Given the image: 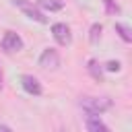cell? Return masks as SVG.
I'll list each match as a JSON object with an SVG mask.
<instances>
[{
  "instance_id": "cell-1",
  "label": "cell",
  "mask_w": 132,
  "mask_h": 132,
  "mask_svg": "<svg viewBox=\"0 0 132 132\" xmlns=\"http://www.w3.org/2000/svg\"><path fill=\"white\" fill-rule=\"evenodd\" d=\"M80 107L87 113L93 116H101L103 111H107L111 107V99L109 97H82L80 99Z\"/></svg>"
},
{
  "instance_id": "cell-2",
  "label": "cell",
  "mask_w": 132,
  "mask_h": 132,
  "mask_svg": "<svg viewBox=\"0 0 132 132\" xmlns=\"http://www.w3.org/2000/svg\"><path fill=\"white\" fill-rule=\"evenodd\" d=\"M12 4H14L21 12H25L29 19H33V21H37V23H47V16H43V12H41L33 2H29V0H12Z\"/></svg>"
},
{
  "instance_id": "cell-3",
  "label": "cell",
  "mask_w": 132,
  "mask_h": 132,
  "mask_svg": "<svg viewBox=\"0 0 132 132\" xmlns=\"http://www.w3.org/2000/svg\"><path fill=\"white\" fill-rule=\"evenodd\" d=\"M23 39H21V35L19 33H14V31H6L4 33V37H2V41H0V47L6 52V54H14V52H21L23 50Z\"/></svg>"
},
{
  "instance_id": "cell-4",
  "label": "cell",
  "mask_w": 132,
  "mask_h": 132,
  "mask_svg": "<svg viewBox=\"0 0 132 132\" xmlns=\"http://www.w3.org/2000/svg\"><path fill=\"white\" fill-rule=\"evenodd\" d=\"M39 66H41V68H52V70H56V68L60 66V54H58L54 47L43 50L41 56H39Z\"/></svg>"
},
{
  "instance_id": "cell-5",
  "label": "cell",
  "mask_w": 132,
  "mask_h": 132,
  "mask_svg": "<svg viewBox=\"0 0 132 132\" xmlns=\"http://www.w3.org/2000/svg\"><path fill=\"white\" fill-rule=\"evenodd\" d=\"M52 33H54V39H56L60 45H70L72 35H70L68 25H64V23H56V25H52Z\"/></svg>"
},
{
  "instance_id": "cell-6",
  "label": "cell",
  "mask_w": 132,
  "mask_h": 132,
  "mask_svg": "<svg viewBox=\"0 0 132 132\" xmlns=\"http://www.w3.org/2000/svg\"><path fill=\"white\" fill-rule=\"evenodd\" d=\"M21 87L25 89V93L35 95V97L41 95V91H43V89H41V82H39L33 74H23V76H21Z\"/></svg>"
},
{
  "instance_id": "cell-7",
  "label": "cell",
  "mask_w": 132,
  "mask_h": 132,
  "mask_svg": "<svg viewBox=\"0 0 132 132\" xmlns=\"http://www.w3.org/2000/svg\"><path fill=\"white\" fill-rule=\"evenodd\" d=\"M85 124H87V130H89V132H111V130L103 124V120H101L99 116H93V113H87Z\"/></svg>"
},
{
  "instance_id": "cell-8",
  "label": "cell",
  "mask_w": 132,
  "mask_h": 132,
  "mask_svg": "<svg viewBox=\"0 0 132 132\" xmlns=\"http://www.w3.org/2000/svg\"><path fill=\"white\" fill-rule=\"evenodd\" d=\"M37 8L56 12V10H62L64 8V0H37Z\"/></svg>"
},
{
  "instance_id": "cell-9",
  "label": "cell",
  "mask_w": 132,
  "mask_h": 132,
  "mask_svg": "<svg viewBox=\"0 0 132 132\" xmlns=\"http://www.w3.org/2000/svg\"><path fill=\"white\" fill-rule=\"evenodd\" d=\"M101 31H103V27H101L99 23H93V25H91V31H89V41H91V43H97V41L101 39Z\"/></svg>"
},
{
  "instance_id": "cell-10",
  "label": "cell",
  "mask_w": 132,
  "mask_h": 132,
  "mask_svg": "<svg viewBox=\"0 0 132 132\" xmlns=\"http://www.w3.org/2000/svg\"><path fill=\"white\" fill-rule=\"evenodd\" d=\"M116 33L126 41V43H130L132 41V33H130V29L126 27V25H122V23H116Z\"/></svg>"
},
{
  "instance_id": "cell-11",
  "label": "cell",
  "mask_w": 132,
  "mask_h": 132,
  "mask_svg": "<svg viewBox=\"0 0 132 132\" xmlns=\"http://www.w3.org/2000/svg\"><path fill=\"white\" fill-rule=\"evenodd\" d=\"M87 70L91 72V76H93L95 80H101V78H103V74H101V66L97 64V60H89V66H87Z\"/></svg>"
},
{
  "instance_id": "cell-12",
  "label": "cell",
  "mask_w": 132,
  "mask_h": 132,
  "mask_svg": "<svg viewBox=\"0 0 132 132\" xmlns=\"http://www.w3.org/2000/svg\"><path fill=\"white\" fill-rule=\"evenodd\" d=\"M103 4H105L107 14H118V12H120V6L116 4V0H103Z\"/></svg>"
},
{
  "instance_id": "cell-13",
  "label": "cell",
  "mask_w": 132,
  "mask_h": 132,
  "mask_svg": "<svg viewBox=\"0 0 132 132\" xmlns=\"http://www.w3.org/2000/svg\"><path fill=\"white\" fill-rule=\"evenodd\" d=\"M120 68H122V64L118 60H109L105 64V70H109V72H120Z\"/></svg>"
},
{
  "instance_id": "cell-14",
  "label": "cell",
  "mask_w": 132,
  "mask_h": 132,
  "mask_svg": "<svg viewBox=\"0 0 132 132\" xmlns=\"http://www.w3.org/2000/svg\"><path fill=\"white\" fill-rule=\"evenodd\" d=\"M0 132H12V130H10L8 126H0Z\"/></svg>"
},
{
  "instance_id": "cell-15",
  "label": "cell",
  "mask_w": 132,
  "mask_h": 132,
  "mask_svg": "<svg viewBox=\"0 0 132 132\" xmlns=\"http://www.w3.org/2000/svg\"><path fill=\"white\" fill-rule=\"evenodd\" d=\"M0 89H2V68H0Z\"/></svg>"
},
{
  "instance_id": "cell-16",
  "label": "cell",
  "mask_w": 132,
  "mask_h": 132,
  "mask_svg": "<svg viewBox=\"0 0 132 132\" xmlns=\"http://www.w3.org/2000/svg\"><path fill=\"white\" fill-rule=\"evenodd\" d=\"M62 132H64V130H62Z\"/></svg>"
}]
</instances>
